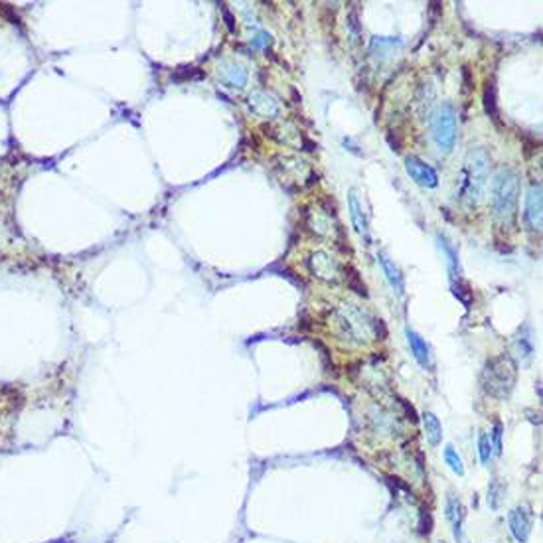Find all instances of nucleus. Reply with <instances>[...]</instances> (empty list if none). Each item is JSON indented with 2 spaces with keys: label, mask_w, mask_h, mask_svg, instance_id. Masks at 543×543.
Returning <instances> with one entry per match:
<instances>
[{
  "label": "nucleus",
  "mask_w": 543,
  "mask_h": 543,
  "mask_svg": "<svg viewBox=\"0 0 543 543\" xmlns=\"http://www.w3.org/2000/svg\"><path fill=\"white\" fill-rule=\"evenodd\" d=\"M490 170V156L484 148H470L465 158L462 180H460V198L467 204H477L484 192Z\"/></svg>",
  "instance_id": "1"
},
{
  "label": "nucleus",
  "mask_w": 543,
  "mask_h": 543,
  "mask_svg": "<svg viewBox=\"0 0 543 543\" xmlns=\"http://www.w3.org/2000/svg\"><path fill=\"white\" fill-rule=\"evenodd\" d=\"M279 168L283 170V178L285 182H295V184H306L308 178H315V174L310 170V166L305 160L296 158V156H279L276 158ZM310 184V180H308Z\"/></svg>",
  "instance_id": "7"
},
{
  "label": "nucleus",
  "mask_w": 543,
  "mask_h": 543,
  "mask_svg": "<svg viewBox=\"0 0 543 543\" xmlns=\"http://www.w3.org/2000/svg\"><path fill=\"white\" fill-rule=\"evenodd\" d=\"M433 139L440 153H450L457 143V113L450 103L438 107L435 121H433Z\"/></svg>",
  "instance_id": "5"
},
{
  "label": "nucleus",
  "mask_w": 543,
  "mask_h": 543,
  "mask_svg": "<svg viewBox=\"0 0 543 543\" xmlns=\"http://www.w3.org/2000/svg\"><path fill=\"white\" fill-rule=\"evenodd\" d=\"M348 208H350V218H352V226L358 231V235L370 243L372 241V235H370V226H368V218L363 214L362 204H360V198H358V192L350 190V196H348Z\"/></svg>",
  "instance_id": "10"
},
{
  "label": "nucleus",
  "mask_w": 543,
  "mask_h": 543,
  "mask_svg": "<svg viewBox=\"0 0 543 543\" xmlns=\"http://www.w3.org/2000/svg\"><path fill=\"white\" fill-rule=\"evenodd\" d=\"M378 261H380L381 269H383V273L387 276V281H390V285L393 286V291L397 293L399 296L405 295V281H403V275H401L399 267L391 261L385 253H380L378 255Z\"/></svg>",
  "instance_id": "14"
},
{
  "label": "nucleus",
  "mask_w": 543,
  "mask_h": 543,
  "mask_svg": "<svg viewBox=\"0 0 543 543\" xmlns=\"http://www.w3.org/2000/svg\"><path fill=\"white\" fill-rule=\"evenodd\" d=\"M478 452H480V460L484 462V465H490V460H492V443H490V437H488L486 433H480L478 435Z\"/></svg>",
  "instance_id": "21"
},
{
  "label": "nucleus",
  "mask_w": 543,
  "mask_h": 543,
  "mask_svg": "<svg viewBox=\"0 0 543 543\" xmlns=\"http://www.w3.org/2000/svg\"><path fill=\"white\" fill-rule=\"evenodd\" d=\"M405 334H407V342H409L411 352L415 356V360H417L425 370H433L435 362H433V354H431L429 344L425 342L419 334L415 332V330H411V328H407Z\"/></svg>",
  "instance_id": "12"
},
{
  "label": "nucleus",
  "mask_w": 543,
  "mask_h": 543,
  "mask_svg": "<svg viewBox=\"0 0 543 543\" xmlns=\"http://www.w3.org/2000/svg\"><path fill=\"white\" fill-rule=\"evenodd\" d=\"M437 241H438V247H440V251H443V255H445V259H447V267H448V273L452 276H457L458 275V253H457V249L452 247V243L448 241L445 235H440L438 233L437 235Z\"/></svg>",
  "instance_id": "17"
},
{
  "label": "nucleus",
  "mask_w": 543,
  "mask_h": 543,
  "mask_svg": "<svg viewBox=\"0 0 543 543\" xmlns=\"http://www.w3.org/2000/svg\"><path fill=\"white\" fill-rule=\"evenodd\" d=\"M482 385L488 395L506 399L515 385V363L510 356H498L486 363L482 372Z\"/></svg>",
  "instance_id": "4"
},
{
  "label": "nucleus",
  "mask_w": 543,
  "mask_h": 543,
  "mask_svg": "<svg viewBox=\"0 0 543 543\" xmlns=\"http://www.w3.org/2000/svg\"><path fill=\"white\" fill-rule=\"evenodd\" d=\"M510 530L514 534L515 542L525 543L532 532V515L527 508H515L510 512Z\"/></svg>",
  "instance_id": "11"
},
{
  "label": "nucleus",
  "mask_w": 543,
  "mask_h": 543,
  "mask_svg": "<svg viewBox=\"0 0 543 543\" xmlns=\"http://www.w3.org/2000/svg\"><path fill=\"white\" fill-rule=\"evenodd\" d=\"M490 443H492V450H494L496 455H500L502 452V423L500 421L494 423V431H492Z\"/></svg>",
  "instance_id": "22"
},
{
  "label": "nucleus",
  "mask_w": 543,
  "mask_h": 543,
  "mask_svg": "<svg viewBox=\"0 0 543 543\" xmlns=\"http://www.w3.org/2000/svg\"><path fill=\"white\" fill-rule=\"evenodd\" d=\"M219 77L229 87H243L247 83V71L239 64H231V62L219 67Z\"/></svg>",
  "instance_id": "16"
},
{
  "label": "nucleus",
  "mask_w": 543,
  "mask_h": 543,
  "mask_svg": "<svg viewBox=\"0 0 543 543\" xmlns=\"http://www.w3.org/2000/svg\"><path fill=\"white\" fill-rule=\"evenodd\" d=\"M520 196V180L518 174L510 168H500L492 182V210L494 216L502 221L514 219Z\"/></svg>",
  "instance_id": "3"
},
{
  "label": "nucleus",
  "mask_w": 543,
  "mask_h": 543,
  "mask_svg": "<svg viewBox=\"0 0 543 543\" xmlns=\"http://www.w3.org/2000/svg\"><path fill=\"white\" fill-rule=\"evenodd\" d=\"M249 105L253 109V113H257L259 117L265 119H275L279 115V103L273 95L263 93V91H255L249 95Z\"/></svg>",
  "instance_id": "13"
},
{
  "label": "nucleus",
  "mask_w": 543,
  "mask_h": 543,
  "mask_svg": "<svg viewBox=\"0 0 543 543\" xmlns=\"http://www.w3.org/2000/svg\"><path fill=\"white\" fill-rule=\"evenodd\" d=\"M447 520L452 525V532L457 539H462V520H465V506L460 504V500H457L455 496L447 498Z\"/></svg>",
  "instance_id": "15"
},
{
  "label": "nucleus",
  "mask_w": 543,
  "mask_h": 543,
  "mask_svg": "<svg viewBox=\"0 0 543 543\" xmlns=\"http://www.w3.org/2000/svg\"><path fill=\"white\" fill-rule=\"evenodd\" d=\"M445 460H447L448 467L452 468V472H457L458 477H462V474H465V465H462V458H460V455H458L457 450H455V447H452V445H448V447L445 448Z\"/></svg>",
  "instance_id": "20"
},
{
  "label": "nucleus",
  "mask_w": 543,
  "mask_h": 543,
  "mask_svg": "<svg viewBox=\"0 0 543 543\" xmlns=\"http://www.w3.org/2000/svg\"><path fill=\"white\" fill-rule=\"evenodd\" d=\"M405 170L423 188H435L438 184V176L435 168L425 160H421L419 156H407L405 158Z\"/></svg>",
  "instance_id": "8"
},
{
  "label": "nucleus",
  "mask_w": 543,
  "mask_h": 543,
  "mask_svg": "<svg viewBox=\"0 0 543 543\" xmlns=\"http://www.w3.org/2000/svg\"><path fill=\"white\" fill-rule=\"evenodd\" d=\"M542 184H532L525 196V221L535 231L542 229Z\"/></svg>",
  "instance_id": "9"
},
{
  "label": "nucleus",
  "mask_w": 543,
  "mask_h": 543,
  "mask_svg": "<svg viewBox=\"0 0 543 543\" xmlns=\"http://www.w3.org/2000/svg\"><path fill=\"white\" fill-rule=\"evenodd\" d=\"M308 228L313 229L315 233H318V235H332V219L318 210L308 216Z\"/></svg>",
  "instance_id": "19"
},
{
  "label": "nucleus",
  "mask_w": 543,
  "mask_h": 543,
  "mask_svg": "<svg viewBox=\"0 0 543 543\" xmlns=\"http://www.w3.org/2000/svg\"><path fill=\"white\" fill-rule=\"evenodd\" d=\"M334 328L336 334L348 344L363 346L373 336V330L378 328V320H372L360 308L348 305V308L334 313Z\"/></svg>",
  "instance_id": "2"
},
{
  "label": "nucleus",
  "mask_w": 543,
  "mask_h": 543,
  "mask_svg": "<svg viewBox=\"0 0 543 543\" xmlns=\"http://www.w3.org/2000/svg\"><path fill=\"white\" fill-rule=\"evenodd\" d=\"M423 425H425V433H427L429 443L433 447H437L438 443L443 440V427H440V423H438L437 415L427 411V413L423 415Z\"/></svg>",
  "instance_id": "18"
},
{
  "label": "nucleus",
  "mask_w": 543,
  "mask_h": 543,
  "mask_svg": "<svg viewBox=\"0 0 543 543\" xmlns=\"http://www.w3.org/2000/svg\"><path fill=\"white\" fill-rule=\"evenodd\" d=\"M306 265H308L310 275H315L316 279L326 281V283H336L342 275V265L326 251H315L306 259Z\"/></svg>",
  "instance_id": "6"
},
{
  "label": "nucleus",
  "mask_w": 543,
  "mask_h": 543,
  "mask_svg": "<svg viewBox=\"0 0 543 543\" xmlns=\"http://www.w3.org/2000/svg\"><path fill=\"white\" fill-rule=\"evenodd\" d=\"M515 346H518V350H520L522 356H525L527 360L532 358V354H534V346H532V340H530V338H518V340H515Z\"/></svg>",
  "instance_id": "23"
},
{
  "label": "nucleus",
  "mask_w": 543,
  "mask_h": 543,
  "mask_svg": "<svg viewBox=\"0 0 543 543\" xmlns=\"http://www.w3.org/2000/svg\"><path fill=\"white\" fill-rule=\"evenodd\" d=\"M267 42H271V40L267 38V34H259L257 40H255V44H257V46H265Z\"/></svg>",
  "instance_id": "25"
},
{
  "label": "nucleus",
  "mask_w": 543,
  "mask_h": 543,
  "mask_svg": "<svg viewBox=\"0 0 543 543\" xmlns=\"http://www.w3.org/2000/svg\"><path fill=\"white\" fill-rule=\"evenodd\" d=\"M484 101H486V111L496 119V101H494V87H492V83H488L486 91H484Z\"/></svg>",
  "instance_id": "24"
}]
</instances>
